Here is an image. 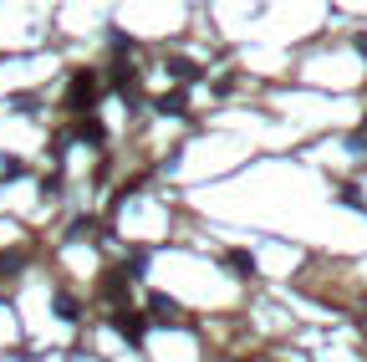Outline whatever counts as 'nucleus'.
I'll return each mask as SVG.
<instances>
[{
	"instance_id": "6",
	"label": "nucleus",
	"mask_w": 367,
	"mask_h": 362,
	"mask_svg": "<svg viewBox=\"0 0 367 362\" xmlns=\"http://www.w3.org/2000/svg\"><path fill=\"white\" fill-rule=\"evenodd\" d=\"M82 138H92V143H102V123L97 118H82V128H77Z\"/></svg>"
},
{
	"instance_id": "10",
	"label": "nucleus",
	"mask_w": 367,
	"mask_h": 362,
	"mask_svg": "<svg viewBox=\"0 0 367 362\" xmlns=\"http://www.w3.org/2000/svg\"><path fill=\"white\" fill-rule=\"evenodd\" d=\"M362 138H367V118H362V133H357V143H362Z\"/></svg>"
},
{
	"instance_id": "9",
	"label": "nucleus",
	"mask_w": 367,
	"mask_h": 362,
	"mask_svg": "<svg viewBox=\"0 0 367 362\" xmlns=\"http://www.w3.org/2000/svg\"><path fill=\"white\" fill-rule=\"evenodd\" d=\"M357 51H362V57H367V31H362V36H357Z\"/></svg>"
},
{
	"instance_id": "3",
	"label": "nucleus",
	"mask_w": 367,
	"mask_h": 362,
	"mask_svg": "<svg viewBox=\"0 0 367 362\" xmlns=\"http://www.w3.org/2000/svg\"><path fill=\"white\" fill-rule=\"evenodd\" d=\"M159 112H163V118H184V112H189V108H184V92H163Z\"/></svg>"
},
{
	"instance_id": "4",
	"label": "nucleus",
	"mask_w": 367,
	"mask_h": 362,
	"mask_svg": "<svg viewBox=\"0 0 367 362\" xmlns=\"http://www.w3.org/2000/svg\"><path fill=\"white\" fill-rule=\"evenodd\" d=\"M168 72H174L179 82H194V77H199V67H194V61H184V57H174V61H168Z\"/></svg>"
},
{
	"instance_id": "7",
	"label": "nucleus",
	"mask_w": 367,
	"mask_h": 362,
	"mask_svg": "<svg viewBox=\"0 0 367 362\" xmlns=\"http://www.w3.org/2000/svg\"><path fill=\"white\" fill-rule=\"evenodd\" d=\"M57 312L67 316V321H77V316H82V312H77V301H72V296H57Z\"/></svg>"
},
{
	"instance_id": "1",
	"label": "nucleus",
	"mask_w": 367,
	"mask_h": 362,
	"mask_svg": "<svg viewBox=\"0 0 367 362\" xmlns=\"http://www.w3.org/2000/svg\"><path fill=\"white\" fill-rule=\"evenodd\" d=\"M92 97H97V72H77L67 87V108L72 112H92Z\"/></svg>"
},
{
	"instance_id": "5",
	"label": "nucleus",
	"mask_w": 367,
	"mask_h": 362,
	"mask_svg": "<svg viewBox=\"0 0 367 362\" xmlns=\"http://www.w3.org/2000/svg\"><path fill=\"white\" fill-rule=\"evenodd\" d=\"M230 265H235V276H250V270H255V261H250L245 250H235V255H230Z\"/></svg>"
},
{
	"instance_id": "8",
	"label": "nucleus",
	"mask_w": 367,
	"mask_h": 362,
	"mask_svg": "<svg viewBox=\"0 0 367 362\" xmlns=\"http://www.w3.org/2000/svg\"><path fill=\"white\" fill-rule=\"evenodd\" d=\"M21 261H26V255H0V276H16Z\"/></svg>"
},
{
	"instance_id": "2",
	"label": "nucleus",
	"mask_w": 367,
	"mask_h": 362,
	"mask_svg": "<svg viewBox=\"0 0 367 362\" xmlns=\"http://www.w3.org/2000/svg\"><path fill=\"white\" fill-rule=\"evenodd\" d=\"M112 327L117 332H123V337H143V316H133V312H128V306H117V312H112Z\"/></svg>"
}]
</instances>
